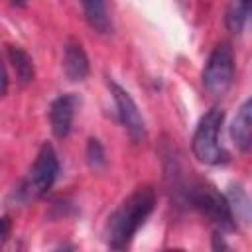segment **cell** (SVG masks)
Returning a JSON list of instances; mask_svg holds the SVG:
<instances>
[{"instance_id":"obj_1","label":"cell","mask_w":252,"mask_h":252,"mask_svg":"<svg viewBox=\"0 0 252 252\" xmlns=\"http://www.w3.org/2000/svg\"><path fill=\"white\" fill-rule=\"evenodd\" d=\"M156 207V193L152 187H136L108 217L104 224V242L108 248L124 250L130 246L136 232L144 226Z\"/></svg>"},{"instance_id":"obj_2","label":"cell","mask_w":252,"mask_h":252,"mask_svg":"<svg viewBox=\"0 0 252 252\" xmlns=\"http://www.w3.org/2000/svg\"><path fill=\"white\" fill-rule=\"evenodd\" d=\"M222 118H224V112L220 108H211L201 116L197 128H195V134L191 140V150H193V156L205 165H220L228 159L226 152L222 150V146L219 142Z\"/></svg>"},{"instance_id":"obj_3","label":"cell","mask_w":252,"mask_h":252,"mask_svg":"<svg viewBox=\"0 0 252 252\" xmlns=\"http://www.w3.org/2000/svg\"><path fill=\"white\" fill-rule=\"evenodd\" d=\"M187 201L191 207H195L199 213H203L220 232L234 230V219L228 207V201L224 195L217 191L215 185L207 181H195L187 189H183Z\"/></svg>"},{"instance_id":"obj_4","label":"cell","mask_w":252,"mask_h":252,"mask_svg":"<svg viewBox=\"0 0 252 252\" xmlns=\"http://www.w3.org/2000/svg\"><path fill=\"white\" fill-rule=\"evenodd\" d=\"M57 173H59L57 154L51 144H43L33 165L30 167L22 185L18 187V199L28 203V201H35V199L43 197L55 183Z\"/></svg>"},{"instance_id":"obj_5","label":"cell","mask_w":252,"mask_h":252,"mask_svg":"<svg viewBox=\"0 0 252 252\" xmlns=\"http://www.w3.org/2000/svg\"><path fill=\"white\" fill-rule=\"evenodd\" d=\"M232 79H234L232 47L226 41H222L209 55V61L203 69V87L209 94L222 96L230 89Z\"/></svg>"},{"instance_id":"obj_6","label":"cell","mask_w":252,"mask_h":252,"mask_svg":"<svg viewBox=\"0 0 252 252\" xmlns=\"http://www.w3.org/2000/svg\"><path fill=\"white\" fill-rule=\"evenodd\" d=\"M108 87H110V93H112V98H114V104H116L120 124L124 126V130L130 134V138L134 142L144 140L146 138V122H144V118L138 110V104L130 96V93L114 81H108Z\"/></svg>"},{"instance_id":"obj_7","label":"cell","mask_w":252,"mask_h":252,"mask_svg":"<svg viewBox=\"0 0 252 252\" xmlns=\"http://www.w3.org/2000/svg\"><path fill=\"white\" fill-rule=\"evenodd\" d=\"M81 104L79 96L75 93H67V94H59L51 106H49V124H51V132L55 138H67L71 134L73 128V118L77 112V106Z\"/></svg>"},{"instance_id":"obj_8","label":"cell","mask_w":252,"mask_h":252,"mask_svg":"<svg viewBox=\"0 0 252 252\" xmlns=\"http://www.w3.org/2000/svg\"><path fill=\"white\" fill-rule=\"evenodd\" d=\"M89 57L77 39H67L63 45V73L69 81L79 83L89 75Z\"/></svg>"},{"instance_id":"obj_9","label":"cell","mask_w":252,"mask_h":252,"mask_svg":"<svg viewBox=\"0 0 252 252\" xmlns=\"http://www.w3.org/2000/svg\"><path fill=\"white\" fill-rule=\"evenodd\" d=\"M230 138L240 152L250 150L252 146V100L250 98H246L238 108L230 126Z\"/></svg>"},{"instance_id":"obj_10","label":"cell","mask_w":252,"mask_h":252,"mask_svg":"<svg viewBox=\"0 0 252 252\" xmlns=\"http://www.w3.org/2000/svg\"><path fill=\"white\" fill-rule=\"evenodd\" d=\"M83 6V14L93 30L98 33H108L112 30L108 12H106V0H79Z\"/></svg>"},{"instance_id":"obj_11","label":"cell","mask_w":252,"mask_h":252,"mask_svg":"<svg viewBox=\"0 0 252 252\" xmlns=\"http://www.w3.org/2000/svg\"><path fill=\"white\" fill-rule=\"evenodd\" d=\"M8 57H10V61H12V65H14L16 75L20 77V81H22L24 85L32 83L35 73H33V61H32V57L28 55V51H24V49L18 47V45H10V47H8Z\"/></svg>"},{"instance_id":"obj_12","label":"cell","mask_w":252,"mask_h":252,"mask_svg":"<svg viewBox=\"0 0 252 252\" xmlns=\"http://www.w3.org/2000/svg\"><path fill=\"white\" fill-rule=\"evenodd\" d=\"M250 8H252V0H234L232 8L228 10V16H226V26L230 32L234 33H240L248 16H250Z\"/></svg>"},{"instance_id":"obj_13","label":"cell","mask_w":252,"mask_h":252,"mask_svg":"<svg viewBox=\"0 0 252 252\" xmlns=\"http://www.w3.org/2000/svg\"><path fill=\"white\" fill-rule=\"evenodd\" d=\"M226 201H228L232 219L242 220V222H248L250 205H248V197H246V193L242 191V187H230V193H228Z\"/></svg>"},{"instance_id":"obj_14","label":"cell","mask_w":252,"mask_h":252,"mask_svg":"<svg viewBox=\"0 0 252 252\" xmlns=\"http://www.w3.org/2000/svg\"><path fill=\"white\" fill-rule=\"evenodd\" d=\"M87 163H89L91 169H94V171H100V169L106 165L104 148H102V144H100L96 138H89V142H87Z\"/></svg>"},{"instance_id":"obj_15","label":"cell","mask_w":252,"mask_h":252,"mask_svg":"<svg viewBox=\"0 0 252 252\" xmlns=\"http://www.w3.org/2000/svg\"><path fill=\"white\" fill-rule=\"evenodd\" d=\"M6 91H8V75H6V69L0 63V96H4Z\"/></svg>"},{"instance_id":"obj_16","label":"cell","mask_w":252,"mask_h":252,"mask_svg":"<svg viewBox=\"0 0 252 252\" xmlns=\"http://www.w3.org/2000/svg\"><path fill=\"white\" fill-rule=\"evenodd\" d=\"M8 232H10V222H8L6 217H2V219H0V242L8 236Z\"/></svg>"},{"instance_id":"obj_17","label":"cell","mask_w":252,"mask_h":252,"mask_svg":"<svg viewBox=\"0 0 252 252\" xmlns=\"http://www.w3.org/2000/svg\"><path fill=\"white\" fill-rule=\"evenodd\" d=\"M14 2H22V0H14Z\"/></svg>"}]
</instances>
